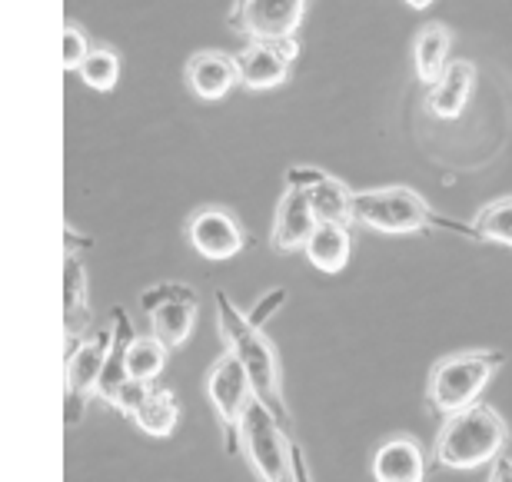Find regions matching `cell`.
<instances>
[{
	"instance_id": "obj_1",
	"label": "cell",
	"mask_w": 512,
	"mask_h": 482,
	"mask_svg": "<svg viewBox=\"0 0 512 482\" xmlns=\"http://www.w3.org/2000/svg\"><path fill=\"white\" fill-rule=\"evenodd\" d=\"M353 227L386 233V237H413V233H453V237L479 243L473 223H459L429 207L423 193L413 187H373L356 190Z\"/></svg>"
},
{
	"instance_id": "obj_2",
	"label": "cell",
	"mask_w": 512,
	"mask_h": 482,
	"mask_svg": "<svg viewBox=\"0 0 512 482\" xmlns=\"http://www.w3.org/2000/svg\"><path fill=\"white\" fill-rule=\"evenodd\" d=\"M213 306H217L220 340L243 363V369H247V376H250V383L256 389V396H260L263 403L270 406L286 426H293L290 409H286V399H283L280 360H276L273 343L266 340L263 323L256 320L253 313H243L240 306L227 296V290L213 293Z\"/></svg>"
},
{
	"instance_id": "obj_3",
	"label": "cell",
	"mask_w": 512,
	"mask_h": 482,
	"mask_svg": "<svg viewBox=\"0 0 512 482\" xmlns=\"http://www.w3.org/2000/svg\"><path fill=\"white\" fill-rule=\"evenodd\" d=\"M506 363H509L506 350H463L436 360L429 366L426 389H423L426 413L436 423H443V419L476 406L479 396L503 373Z\"/></svg>"
},
{
	"instance_id": "obj_4",
	"label": "cell",
	"mask_w": 512,
	"mask_h": 482,
	"mask_svg": "<svg viewBox=\"0 0 512 482\" xmlns=\"http://www.w3.org/2000/svg\"><path fill=\"white\" fill-rule=\"evenodd\" d=\"M506 443H509L506 419L499 416L493 406L476 403L439 423L429 459H433L436 469L466 473V469L493 466L496 459L503 456Z\"/></svg>"
},
{
	"instance_id": "obj_5",
	"label": "cell",
	"mask_w": 512,
	"mask_h": 482,
	"mask_svg": "<svg viewBox=\"0 0 512 482\" xmlns=\"http://www.w3.org/2000/svg\"><path fill=\"white\" fill-rule=\"evenodd\" d=\"M300 443L293 426H286L260 396L243 416L240 426V453L247 459L250 473L260 482H296L293 446Z\"/></svg>"
},
{
	"instance_id": "obj_6",
	"label": "cell",
	"mask_w": 512,
	"mask_h": 482,
	"mask_svg": "<svg viewBox=\"0 0 512 482\" xmlns=\"http://www.w3.org/2000/svg\"><path fill=\"white\" fill-rule=\"evenodd\" d=\"M203 393H207L213 416H217L223 426L227 453H240V426H243L247 409L253 406L256 389L250 383L247 369H243V363L230 350H223L217 360L210 363L207 379H203Z\"/></svg>"
},
{
	"instance_id": "obj_7",
	"label": "cell",
	"mask_w": 512,
	"mask_h": 482,
	"mask_svg": "<svg viewBox=\"0 0 512 482\" xmlns=\"http://www.w3.org/2000/svg\"><path fill=\"white\" fill-rule=\"evenodd\" d=\"M310 4L313 0H233L227 27L247 44H283L303 30Z\"/></svg>"
},
{
	"instance_id": "obj_8",
	"label": "cell",
	"mask_w": 512,
	"mask_h": 482,
	"mask_svg": "<svg viewBox=\"0 0 512 482\" xmlns=\"http://www.w3.org/2000/svg\"><path fill=\"white\" fill-rule=\"evenodd\" d=\"M140 306L150 320V333L167 343L170 350H183L190 343L200 316V296L190 283H177V280L153 283L140 293Z\"/></svg>"
},
{
	"instance_id": "obj_9",
	"label": "cell",
	"mask_w": 512,
	"mask_h": 482,
	"mask_svg": "<svg viewBox=\"0 0 512 482\" xmlns=\"http://www.w3.org/2000/svg\"><path fill=\"white\" fill-rule=\"evenodd\" d=\"M110 346H114V320L100 323L94 333H87L84 340L67 350V409H64L67 426H77L84 419L87 403L97 396Z\"/></svg>"
},
{
	"instance_id": "obj_10",
	"label": "cell",
	"mask_w": 512,
	"mask_h": 482,
	"mask_svg": "<svg viewBox=\"0 0 512 482\" xmlns=\"http://www.w3.org/2000/svg\"><path fill=\"white\" fill-rule=\"evenodd\" d=\"M187 243L193 246V253H200L210 263H227L233 256H240L247 250V227L240 223V217L227 207H200L190 213L187 220Z\"/></svg>"
},
{
	"instance_id": "obj_11",
	"label": "cell",
	"mask_w": 512,
	"mask_h": 482,
	"mask_svg": "<svg viewBox=\"0 0 512 482\" xmlns=\"http://www.w3.org/2000/svg\"><path fill=\"white\" fill-rule=\"evenodd\" d=\"M296 60H300V40H283V44H247L237 54L240 87L247 90H276L293 77Z\"/></svg>"
},
{
	"instance_id": "obj_12",
	"label": "cell",
	"mask_w": 512,
	"mask_h": 482,
	"mask_svg": "<svg viewBox=\"0 0 512 482\" xmlns=\"http://www.w3.org/2000/svg\"><path fill=\"white\" fill-rule=\"evenodd\" d=\"M286 183L290 187L306 190L316 217L320 223H346L353 227V197L356 190H350L340 177L326 173L320 167H306V163H296V167L286 170Z\"/></svg>"
},
{
	"instance_id": "obj_13",
	"label": "cell",
	"mask_w": 512,
	"mask_h": 482,
	"mask_svg": "<svg viewBox=\"0 0 512 482\" xmlns=\"http://www.w3.org/2000/svg\"><path fill=\"white\" fill-rule=\"evenodd\" d=\"M183 84L203 104H217L230 97L233 87H240V67L237 54H223V50H197L183 64Z\"/></svg>"
},
{
	"instance_id": "obj_14",
	"label": "cell",
	"mask_w": 512,
	"mask_h": 482,
	"mask_svg": "<svg viewBox=\"0 0 512 482\" xmlns=\"http://www.w3.org/2000/svg\"><path fill=\"white\" fill-rule=\"evenodd\" d=\"M320 227V217H316L310 197L300 187H290L286 183L280 203H276L273 213V227H270V246L276 253H293V250H306L313 230Z\"/></svg>"
},
{
	"instance_id": "obj_15",
	"label": "cell",
	"mask_w": 512,
	"mask_h": 482,
	"mask_svg": "<svg viewBox=\"0 0 512 482\" xmlns=\"http://www.w3.org/2000/svg\"><path fill=\"white\" fill-rule=\"evenodd\" d=\"M476 90V64L466 57L449 60V67L443 70V77L433 87H426L423 110L433 120H456L466 110V104L473 100Z\"/></svg>"
},
{
	"instance_id": "obj_16",
	"label": "cell",
	"mask_w": 512,
	"mask_h": 482,
	"mask_svg": "<svg viewBox=\"0 0 512 482\" xmlns=\"http://www.w3.org/2000/svg\"><path fill=\"white\" fill-rule=\"evenodd\" d=\"M373 482H426L429 456L413 436H393L373 449Z\"/></svg>"
},
{
	"instance_id": "obj_17",
	"label": "cell",
	"mask_w": 512,
	"mask_h": 482,
	"mask_svg": "<svg viewBox=\"0 0 512 482\" xmlns=\"http://www.w3.org/2000/svg\"><path fill=\"white\" fill-rule=\"evenodd\" d=\"M64 316H67V346L94 333V310L87 293V266L80 253L64 256Z\"/></svg>"
},
{
	"instance_id": "obj_18",
	"label": "cell",
	"mask_w": 512,
	"mask_h": 482,
	"mask_svg": "<svg viewBox=\"0 0 512 482\" xmlns=\"http://www.w3.org/2000/svg\"><path fill=\"white\" fill-rule=\"evenodd\" d=\"M110 320H114V346H110V356H107V366H104V376H100V386H97V399L107 403L110 409L117 406V396L120 389L127 383V346L137 333H133V323H130V313L124 303H117L110 310Z\"/></svg>"
},
{
	"instance_id": "obj_19",
	"label": "cell",
	"mask_w": 512,
	"mask_h": 482,
	"mask_svg": "<svg viewBox=\"0 0 512 482\" xmlns=\"http://www.w3.org/2000/svg\"><path fill=\"white\" fill-rule=\"evenodd\" d=\"M449 50H453V30L446 24H433L419 27V34L413 40V74L423 87H433L443 70L449 67Z\"/></svg>"
},
{
	"instance_id": "obj_20",
	"label": "cell",
	"mask_w": 512,
	"mask_h": 482,
	"mask_svg": "<svg viewBox=\"0 0 512 482\" xmlns=\"http://www.w3.org/2000/svg\"><path fill=\"white\" fill-rule=\"evenodd\" d=\"M180 416H183V406H180V396L173 393L170 386H160V383H150L147 396L140 399L137 409L130 413V423L147 436H170L173 429L180 426Z\"/></svg>"
},
{
	"instance_id": "obj_21",
	"label": "cell",
	"mask_w": 512,
	"mask_h": 482,
	"mask_svg": "<svg viewBox=\"0 0 512 482\" xmlns=\"http://www.w3.org/2000/svg\"><path fill=\"white\" fill-rule=\"evenodd\" d=\"M306 260H310L313 270H320L326 276H336L346 270L353 256V237L346 223H320L313 230L310 243H306Z\"/></svg>"
},
{
	"instance_id": "obj_22",
	"label": "cell",
	"mask_w": 512,
	"mask_h": 482,
	"mask_svg": "<svg viewBox=\"0 0 512 482\" xmlns=\"http://www.w3.org/2000/svg\"><path fill=\"white\" fill-rule=\"evenodd\" d=\"M170 353H173L170 346L163 340H157L153 333L133 336L130 346H127V376L140 379V383H157L160 373L167 369Z\"/></svg>"
},
{
	"instance_id": "obj_23",
	"label": "cell",
	"mask_w": 512,
	"mask_h": 482,
	"mask_svg": "<svg viewBox=\"0 0 512 482\" xmlns=\"http://www.w3.org/2000/svg\"><path fill=\"white\" fill-rule=\"evenodd\" d=\"M120 74H124V57L107 44H94L90 57L84 60V67L77 70V77L84 80L90 90H97V94H110V90L120 84Z\"/></svg>"
},
{
	"instance_id": "obj_24",
	"label": "cell",
	"mask_w": 512,
	"mask_h": 482,
	"mask_svg": "<svg viewBox=\"0 0 512 482\" xmlns=\"http://www.w3.org/2000/svg\"><path fill=\"white\" fill-rule=\"evenodd\" d=\"M473 230L479 243H493V246H509L512 250V197H499L486 207H479L473 217Z\"/></svg>"
},
{
	"instance_id": "obj_25",
	"label": "cell",
	"mask_w": 512,
	"mask_h": 482,
	"mask_svg": "<svg viewBox=\"0 0 512 482\" xmlns=\"http://www.w3.org/2000/svg\"><path fill=\"white\" fill-rule=\"evenodd\" d=\"M90 50H94V44H90L87 30L74 24V20H67L64 24V70L67 74H77V70L84 67Z\"/></svg>"
},
{
	"instance_id": "obj_26",
	"label": "cell",
	"mask_w": 512,
	"mask_h": 482,
	"mask_svg": "<svg viewBox=\"0 0 512 482\" xmlns=\"http://www.w3.org/2000/svg\"><path fill=\"white\" fill-rule=\"evenodd\" d=\"M489 482H512V459L509 456H499L493 469H489Z\"/></svg>"
},
{
	"instance_id": "obj_27",
	"label": "cell",
	"mask_w": 512,
	"mask_h": 482,
	"mask_svg": "<svg viewBox=\"0 0 512 482\" xmlns=\"http://www.w3.org/2000/svg\"><path fill=\"white\" fill-rule=\"evenodd\" d=\"M64 240H67V253H80V250H90V246H94V237H80L74 227H67Z\"/></svg>"
},
{
	"instance_id": "obj_28",
	"label": "cell",
	"mask_w": 512,
	"mask_h": 482,
	"mask_svg": "<svg viewBox=\"0 0 512 482\" xmlns=\"http://www.w3.org/2000/svg\"><path fill=\"white\" fill-rule=\"evenodd\" d=\"M293 466H296V482H310V473H306V463H303V446H300V443L293 446Z\"/></svg>"
},
{
	"instance_id": "obj_29",
	"label": "cell",
	"mask_w": 512,
	"mask_h": 482,
	"mask_svg": "<svg viewBox=\"0 0 512 482\" xmlns=\"http://www.w3.org/2000/svg\"><path fill=\"white\" fill-rule=\"evenodd\" d=\"M403 4H406L409 10H426V7H433L436 0H403Z\"/></svg>"
}]
</instances>
